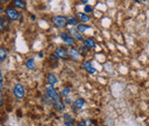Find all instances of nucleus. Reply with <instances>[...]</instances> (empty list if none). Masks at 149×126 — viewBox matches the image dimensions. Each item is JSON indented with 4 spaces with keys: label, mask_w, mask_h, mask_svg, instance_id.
<instances>
[{
    "label": "nucleus",
    "mask_w": 149,
    "mask_h": 126,
    "mask_svg": "<svg viewBox=\"0 0 149 126\" xmlns=\"http://www.w3.org/2000/svg\"><path fill=\"white\" fill-rule=\"evenodd\" d=\"M67 19H68V21H69V23L70 25H73V26H77L78 25V21L76 20L75 17H69V18H67Z\"/></svg>",
    "instance_id": "nucleus-19"
},
{
    "label": "nucleus",
    "mask_w": 149,
    "mask_h": 126,
    "mask_svg": "<svg viewBox=\"0 0 149 126\" xmlns=\"http://www.w3.org/2000/svg\"><path fill=\"white\" fill-rule=\"evenodd\" d=\"M46 90H47V94L49 95V97L53 102H60V101H61L60 95L58 94V92L55 90V89L52 87V86H49Z\"/></svg>",
    "instance_id": "nucleus-2"
},
{
    "label": "nucleus",
    "mask_w": 149,
    "mask_h": 126,
    "mask_svg": "<svg viewBox=\"0 0 149 126\" xmlns=\"http://www.w3.org/2000/svg\"><path fill=\"white\" fill-rule=\"evenodd\" d=\"M69 55L70 56V58H72V59H74V61H78V59L81 58V53L73 48H72L70 49Z\"/></svg>",
    "instance_id": "nucleus-7"
},
{
    "label": "nucleus",
    "mask_w": 149,
    "mask_h": 126,
    "mask_svg": "<svg viewBox=\"0 0 149 126\" xmlns=\"http://www.w3.org/2000/svg\"><path fill=\"white\" fill-rule=\"evenodd\" d=\"M56 55L60 58H67L68 57V53L65 49H63L62 48H57L56 49Z\"/></svg>",
    "instance_id": "nucleus-10"
},
{
    "label": "nucleus",
    "mask_w": 149,
    "mask_h": 126,
    "mask_svg": "<svg viewBox=\"0 0 149 126\" xmlns=\"http://www.w3.org/2000/svg\"><path fill=\"white\" fill-rule=\"evenodd\" d=\"M70 93V89L68 88V87L63 88L62 90H61V94H62L63 96H68Z\"/></svg>",
    "instance_id": "nucleus-20"
},
{
    "label": "nucleus",
    "mask_w": 149,
    "mask_h": 126,
    "mask_svg": "<svg viewBox=\"0 0 149 126\" xmlns=\"http://www.w3.org/2000/svg\"><path fill=\"white\" fill-rule=\"evenodd\" d=\"M63 117L65 118V120H67V121H69V122L72 121V118L70 117V115H68V114H64V115H63Z\"/></svg>",
    "instance_id": "nucleus-23"
},
{
    "label": "nucleus",
    "mask_w": 149,
    "mask_h": 126,
    "mask_svg": "<svg viewBox=\"0 0 149 126\" xmlns=\"http://www.w3.org/2000/svg\"><path fill=\"white\" fill-rule=\"evenodd\" d=\"M66 102H67V103H70V101L67 99V100H66Z\"/></svg>",
    "instance_id": "nucleus-27"
},
{
    "label": "nucleus",
    "mask_w": 149,
    "mask_h": 126,
    "mask_svg": "<svg viewBox=\"0 0 149 126\" xmlns=\"http://www.w3.org/2000/svg\"><path fill=\"white\" fill-rule=\"evenodd\" d=\"M53 104H54L55 108L58 111H63L64 109H65V106H64V104L62 103L61 101H60V102H53Z\"/></svg>",
    "instance_id": "nucleus-16"
},
{
    "label": "nucleus",
    "mask_w": 149,
    "mask_h": 126,
    "mask_svg": "<svg viewBox=\"0 0 149 126\" xmlns=\"http://www.w3.org/2000/svg\"><path fill=\"white\" fill-rule=\"evenodd\" d=\"M47 79H48L49 83L50 84V86H52V87L58 82V79H57V77L54 74H49Z\"/></svg>",
    "instance_id": "nucleus-12"
},
{
    "label": "nucleus",
    "mask_w": 149,
    "mask_h": 126,
    "mask_svg": "<svg viewBox=\"0 0 149 126\" xmlns=\"http://www.w3.org/2000/svg\"><path fill=\"white\" fill-rule=\"evenodd\" d=\"M8 57V52L4 48H0V62H3Z\"/></svg>",
    "instance_id": "nucleus-14"
},
{
    "label": "nucleus",
    "mask_w": 149,
    "mask_h": 126,
    "mask_svg": "<svg viewBox=\"0 0 149 126\" xmlns=\"http://www.w3.org/2000/svg\"><path fill=\"white\" fill-rule=\"evenodd\" d=\"M14 5L19 8H25V6H26V3L24 1H21V0H15Z\"/></svg>",
    "instance_id": "nucleus-18"
},
{
    "label": "nucleus",
    "mask_w": 149,
    "mask_h": 126,
    "mask_svg": "<svg viewBox=\"0 0 149 126\" xmlns=\"http://www.w3.org/2000/svg\"><path fill=\"white\" fill-rule=\"evenodd\" d=\"M65 126H75V125H74L73 123H70V122L68 123V122H66V123H65Z\"/></svg>",
    "instance_id": "nucleus-25"
},
{
    "label": "nucleus",
    "mask_w": 149,
    "mask_h": 126,
    "mask_svg": "<svg viewBox=\"0 0 149 126\" xmlns=\"http://www.w3.org/2000/svg\"><path fill=\"white\" fill-rule=\"evenodd\" d=\"M88 29H90V26H86V25H83V24L78 25V26H77V30L79 31L80 33L85 32V30H87Z\"/></svg>",
    "instance_id": "nucleus-17"
},
{
    "label": "nucleus",
    "mask_w": 149,
    "mask_h": 126,
    "mask_svg": "<svg viewBox=\"0 0 149 126\" xmlns=\"http://www.w3.org/2000/svg\"><path fill=\"white\" fill-rule=\"evenodd\" d=\"M52 21L55 25L59 26H65L68 22V19L65 17H62V16H56L53 17Z\"/></svg>",
    "instance_id": "nucleus-4"
},
{
    "label": "nucleus",
    "mask_w": 149,
    "mask_h": 126,
    "mask_svg": "<svg viewBox=\"0 0 149 126\" xmlns=\"http://www.w3.org/2000/svg\"><path fill=\"white\" fill-rule=\"evenodd\" d=\"M4 26H3V22H2V19H1V17H0V29H3Z\"/></svg>",
    "instance_id": "nucleus-26"
},
{
    "label": "nucleus",
    "mask_w": 149,
    "mask_h": 126,
    "mask_svg": "<svg viewBox=\"0 0 149 126\" xmlns=\"http://www.w3.org/2000/svg\"><path fill=\"white\" fill-rule=\"evenodd\" d=\"M26 67L29 70H34L35 67V62H34V58H31L29 59H28L27 62H26Z\"/></svg>",
    "instance_id": "nucleus-15"
},
{
    "label": "nucleus",
    "mask_w": 149,
    "mask_h": 126,
    "mask_svg": "<svg viewBox=\"0 0 149 126\" xmlns=\"http://www.w3.org/2000/svg\"><path fill=\"white\" fill-rule=\"evenodd\" d=\"M13 92H14L15 97L17 99H18V100H22L25 96V89L22 86V84H20V83H17L15 85Z\"/></svg>",
    "instance_id": "nucleus-1"
},
{
    "label": "nucleus",
    "mask_w": 149,
    "mask_h": 126,
    "mask_svg": "<svg viewBox=\"0 0 149 126\" xmlns=\"http://www.w3.org/2000/svg\"><path fill=\"white\" fill-rule=\"evenodd\" d=\"M61 38L62 39V41L65 43V44H67L69 46L73 45V42L74 41H73L72 37H70L69 34H67V33H61Z\"/></svg>",
    "instance_id": "nucleus-5"
},
{
    "label": "nucleus",
    "mask_w": 149,
    "mask_h": 126,
    "mask_svg": "<svg viewBox=\"0 0 149 126\" xmlns=\"http://www.w3.org/2000/svg\"><path fill=\"white\" fill-rule=\"evenodd\" d=\"M6 14L10 20H17L19 18V13L14 8H6Z\"/></svg>",
    "instance_id": "nucleus-3"
},
{
    "label": "nucleus",
    "mask_w": 149,
    "mask_h": 126,
    "mask_svg": "<svg viewBox=\"0 0 149 126\" xmlns=\"http://www.w3.org/2000/svg\"><path fill=\"white\" fill-rule=\"evenodd\" d=\"M84 104H85V102H84L83 99H77V100L74 102V106L78 109H81Z\"/></svg>",
    "instance_id": "nucleus-13"
},
{
    "label": "nucleus",
    "mask_w": 149,
    "mask_h": 126,
    "mask_svg": "<svg viewBox=\"0 0 149 126\" xmlns=\"http://www.w3.org/2000/svg\"><path fill=\"white\" fill-rule=\"evenodd\" d=\"M69 32H70V34H72L74 37V38L77 39L78 41H83V37L81 36V34L77 29L72 28V29H69Z\"/></svg>",
    "instance_id": "nucleus-6"
},
{
    "label": "nucleus",
    "mask_w": 149,
    "mask_h": 126,
    "mask_svg": "<svg viewBox=\"0 0 149 126\" xmlns=\"http://www.w3.org/2000/svg\"><path fill=\"white\" fill-rule=\"evenodd\" d=\"M3 81H4V79H3V75H2L1 70H0V90H1L3 89Z\"/></svg>",
    "instance_id": "nucleus-22"
},
{
    "label": "nucleus",
    "mask_w": 149,
    "mask_h": 126,
    "mask_svg": "<svg viewBox=\"0 0 149 126\" xmlns=\"http://www.w3.org/2000/svg\"><path fill=\"white\" fill-rule=\"evenodd\" d=\"M84 46L87 49H93L95 48V41L93 38H87L86 40H84Z\"/></svg>",
    "instance_id": "nucleus-11"
},
{
    "label": "nucleus",
    "mask_w": 149,
    "mask_h": 126,
    "mask_svg": "<svg viewBox=\"0 0 149 126\" xmlns=\"http://www.w3.org/2000/svg\"><path fill=\"white\" fill-rule=\"evenodd\" d=\"M77 17H79L80 20H81V22H83V23H87V22H89V21L91 20V17L88 16V15H86L85 13L78 12V13H77Z\"/></svg>",
    "instance_id": "nucleus-9"
},
{
    "label": "nucleus",
    "mask_w": 149,
    "mask_h": 126,
    "mask_svg": "<svg viewBox=\"0 0 149 126\" xmlns=\"http://www.w3.org/2000/svg\"><path fill=\"white\" fill-rule=\"evenodd\" d=\"M93 6H90V5H87V6H85V8H84V12L85 13H92L93 12Z\"/></svg>",
    "instance_id": "nucleus-21"
},
{
    "label": "nucleus",
    "mask_w": 149,
    "mask_h": 126,
    "mask_svg": "<svg viewBox=\"0 0 149 126\" xmlns=\"http://www.w3.org/2000/svg\"><path fill=\"white\" fill-rule=\"evenodd\" d=\"M83 68L90 74H94L95 72H96V70L93 67L92 64H91L89 61H85V62L83 63Z\"/></svg>",
    "instance_id": "nucleus-8"
},
{
    "label": "nucleus",
    "mask_w": 149,
    "mask_h": 126,
    "mask_svg": "<svg viewBox=\"0 0 149 126\" xmlns=\"http://www.w3.org/2000/svg\"><path fill=\"white\" fill-rule=\"evenodd\" d=\"M78 126H87V124H86V122H85V121L80 122L79 123H78Z\"/></svg>",
    "instance_id": "nucleus-24"
}]
</instances>
